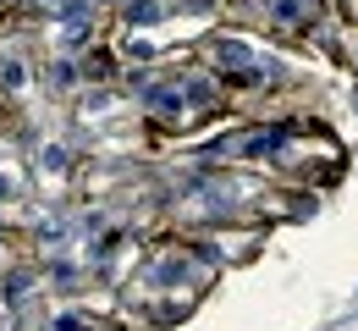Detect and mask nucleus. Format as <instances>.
I'll use <instances>...</instances> for the list:
<instances>
[{"instance_id": "1", "label": "nucleus", "mask_w": 358, "mask_h": 331, "mask_svg": "<svg viewBox=\"0 0 358 331\" xmlns=\"http://www.w3.org/2000/svg\"><path fill=\"white\" fill-rule=\"evenodd\" d=\"M149 116H155V122H166V127H177V122H187V116H193V99H187V89H155V94H149Z\"/></svg>"}, {"instance_id": "2", "label": "nucleus", "mask_w": 358, "mask_h": 331, "mask_svg": "<svg viewBox=\"0 0 358 331\" xmlns=\"http://www.w3.org/2000/svg\"><path fill=\"white\" fill-rule=\"evenodd\" d=\"M270 17L281 28H303L309 22V0H270Z\"/></svg>"}, {"instance_id": "4", "label": "nucleus", "mask_w": 358, "mask_h": 331, "mask_svg": "<svg viewBox=\"0 0 358 331\" xmlns=\"http://www.w3.org/2000/svg\"><path fill=\"white\" fill-rule=\"evenodd\" d=\"M110 66H116V61H110L105 50H94L89 61H83V78H110Z\"/></svg>"}, {"instance_id": "3", "label": "nucleus", "mask_w": 358, "mask_h": 331, "mask_svg": "<svg viewBox=\"0 0 358 331\" xmlns=\"http://www.w3.org/2000/svg\"><path fill=\"white\" fill-rule=\"evenodd\" d=\"M155 17H160V0H133V6H127V22H133V28H149Z\"/></svg>"}]
</instances>
